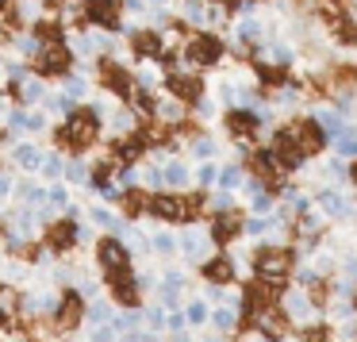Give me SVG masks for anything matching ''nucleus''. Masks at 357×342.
I'll use <instances>...</instances> for the list:
<instances>
[{
    "label": "nucleus",
    "mask_w": 357,
    "mask_h": 342,
    "mask_svg": "<svg viewBox=\"0 0 357 342\" xmlns=\"http://www.w3.org/2000/svg\"><path fill=\"white\" fill-rule=\"evenodd\" d=\"M257 77H261L265 85H280V81L288 77V70L284 66H257Z\"/></svg>",
    "instance_id": "nucleus-18"
},
{
    "label": "nucleus",
    "mask_w": 357,
    "mask_h": 342,
    "mask_svg": "<svg viewBox=\"0 0 357 342\" xmlns=\"http://www.w3.org/2000/svg\"><path fill=\"white\" fill-rule=\"evenodd\" d=\"M93 342H116V327H112V323L96 327V331H93Z\"/></svg>",
    "instance_id": "nucleus-26"
},
{
    "label": "nucleus",
    "mask_w": 357,
    "mask_h": 342,
    "mask_svg": "<svg viewBox=\"0 0 357 342\" xmlns=\"http://www.w3.org/2000/svg\"><path fill=\"white\" fill-rule=\"evenodd\" d=\"M185 311H188V323H192V327H196V323H208V308H204L200 300H192Z\"/></svg>",
    "instance_id": "nucleus-22"
},
{
    "label": "nucleus",
    "mask_w": 357,
    "mask_h": 342,
    "mask_svg": "<svg viewBox=\"0 0 357 342\" xmlns=\"http://www.w3.org/2000/svg\"><path fill=\"white\" fill-rule=\"evenodd\" d=\"M16 162L24 165V170H35V165H39V150H35V147H20L16 150Z\"/></svg>",
    "instance_id": "nucleus-20"
},
{
    "label": "nucleus",
    "mask_w": 357,
    "mask_h": 342,
    "mask_svg": "<svg viewBox=\"0 0 357 342\" xmlns=\"http://www.w3.org/2000/svg\"><path fill=\"white\" fill-rule=\"evenodd\" d=\"M238 231H242L238 216H215V219H211V239H215L219 246H223V242H231Z\"/></svg>",
    "instance_id": "nucleus-16"
},
{
    "label": "nucleus",
    "mask_w": 357,
    "mask_h": 342,
    "mask_svg": "<svg viewBox=\"0 0 357 342\" xmlns=\"http://www.w3.org/2000/svg\"><path fill=\"white\" fill-rule=\"evenodd\" d=\"M173 246H177V242H173L169 235H158V239H154V250H158V254H165V258L173 254Z\"/></svg>",
    "instance_id": "nucleus-28"
},
{
    "label": "nucleus",
    "mask_w": 357,
    "mask_h": 342,
    "mask_svg": "<svg viewBox=\"0 0 357 342\" xmlns=\"http://www.w3.org/2000/svg\"><path fill=\"white\" fill-rule=\"evenodd\" d=\"M204 277H208V281H215V285H223V281H234V262H231L227 254L211 258V262L204 265Z\"/></svg>",
    "instance_id": "nucleus-17"
},
{
    "label": "nucleus",
    "mask_w": 357,
    "mask_h": 342,
    "mask_svg": "<svg viewBox=\"0 0 357 342\" xmlns=\"http://www.w3.org/2000/svg\"><path fill=\"white\" fill-rule=\"evenodd\" d=\"M319 204H323V208L331 211V216H338V211H342V200H338L334 193H319Z\"/></svg>",
    "instance_id": "nucleus-25"
},
{
    "label": "nucleus",
    "mask_w": 357,
    "mask_h": 342,
    "mask_svg": "<svg viewBox=\"0 0 357 342\" xmlns=\"http://www.w3.org/2000/svg\"><path fill=\"white\" fill-rule=\"evenodd\" d=\"M296 254L292 250H280V246H261L254 254V269L261 281H284V273L292 269Z\"/></svg>",
    "instance_id": "nucleus-2"
},
{
    "label": "nucleus",
    "mask_w": 357,
    "mask_h": 342,
    "mask_svg": "<svg viewBox=\"0 0 357 342\" xmlns=\"http://www.w3.org/2000/svg\"><path fill=\"white\" fill-rule=\"evenodd\" d=\"M227 131H231V139L250 142L257 135V116L254 112H231V116H227Z\"/></svg>",
    "instance_id": "nucleus-12"
},
{
    "label": "nucleus",
    "mask_w": 357,
    "mask_h": 342,
    "mask_svg": "<svg viewBox=\"0 0 357 342\" xmlns=\"http://www.w3.org/2000/svg\"><path fill=\"white\" fill-rule=\"evenodd\" d=\"M242 39H246V43H257V39H261V27H257V24H242Z\"/></svg>",
    "instance_id": "nucleus-29"
},
{
    "label": "nucleus",
    "mask_w": 357,
    "mask_h": 342,
    "mask_svg": "<svg viewBox=\"0 0 357 342\" xmlns=\"http://www.w3.org/2000/svg\"><path fill=\"white\" fill-rule=\"evenodd\" d=\"M85 315H89V319H93V323H112V311H108V308H104V304H93V308H89V311H85Z\"/></svg>",
    "instance_id": "nucleus-24"
},
{
    "label": "nucleus",
    "mask_w": 357,
    "mask_h": 342,
    "mask_svg": "<svg viewBox=\"0 0 357 342\" xmlns=\"http://www.w3.org/2000/svg\"><path fill=\"white\" fill-rule=\"evenodd\" d=\"M89 20L100 27H119V4L116 0H89Z\"/></svg>",
    "instance_id": "nucleus-13"
},
{
    "label": "nucleus",
    "mask_w": 357,
    "mask_h": 342,
    "mask_svg": "<svg viewBox=\"0 0 357 342\" xmlns=\"http://www.w3.org/2000/svg\"><path fill=\"white\" fill-rule=\"evenodd\" d=\"M100 81L112 89V93L131 96V73H127L119 62H112V58H100Z\"/></svg>",
    "instance_id": "nucleus-10"
},
{
    "label": "nucleus",
    "mask_w": 357,
    "mask_h": 342,
    "mask_svg": "<svg viewBox=\"0 0 357 342\" xmlns=\"http://www.w3.org/2000/svg\"><path fill=\"white\" fill-rule=\"evenodd\" d=\"M77 235H81V231H77V223H73V216H70V219H58V223L47 231V250H58V254H66V250L77 242Z\"/></svg>",
    "instance_id": "nucleus-11"
},
{
    "label": "nucleus",
    "mask_w": 357,
    "mask_h": 342,
    "mask_svg": "<svg viewBox=\"0 0 357 342\" xmlns=\"http://www.w3.org/2000/svg\"><path fill=\"white\" fill-rule=\"evenodd\" d=\"M146 211H154L158 219H169V223H185L192 211H188V196H181V193H158V196H150L146 200Z\"/></svg>",
    "instance_id": "nucleus-5"
},
{
    "label": "nucleus",
    "mask_w": 357,
    "mask_h": 342,
    "mask_svg": "<svg viewBox=\"0 0 357 342\" xmlns=\"http://www.w3.org/2000/svg\"><path fill=\"white\" fill-rule=\"evenodd\" d=\"M81 319H85V300H81L77 292H66L62 304H58V315H54L58 331H73Z\"/></svg>",
    "instance_id": "nucleus-9"
},
{
    "label": "nucleus",
    "mask_w": 357,
    "mask_h": 342,
    "mask_svg": "<svg viewBox=\"0 0 357 342\" xmlns=\"http://www.w3.org/2000/svg\"><path fill=\"white\" fill-rule=\"evenodd\" d=\"M300 339H303V342H331V331H326V327H307Z\"/></svg>",
    "instance_id": "nucleus-23"
},
{
    "label": "nucleus",
    "mask_w": 357,
    "mask_h": 342,
    "mask_svg": "<svg viewBox=\"0 0 357 342\" xmlns=\"http://www.w3.org/2000/svg\"><path fill=\"white\" fill-rule=\"evenodd\" d=\"M162 47H165V39L158 31H135L131 35V50L142 58H162Z\"/></svg>",
    "instance_id": "nucleus-14"
},
{
    "label": "nucleus",
    "mask_w": 357,
    "mask_h": 342,
    "mask_svg": "<svg viewBox=\"0 0 357 342\" xmlns=\"http://www.w3.org/2000/svg\"><path fill=\"white\" fill-rule=\"evenodd\" d=\"M146 311H150V315H146V323H150V327H162V323H165V315H162L158 308H146Z\"/></svg>",
    "instance_id": "nucleus-33"
},
{
    "label": "nucleus",
    "mask_w": 357,
    "mask_h": 342,
    "mask_svg": "<svg viewBox=\"0 0 357 342\" xmlns=\"http://www.w3.org/2000/svg\"><path fill=\"white\" fill-rule=\"evenodd\" d=\"M66 177H70V181H85V165H81V162H73L70 170H66Z\"/></svg>",
    "instance_id": "nucleus-32"
},
{
    "label": "nucleus",
    "mask_w": 357,
    "mask_h": 342,
    "mask_svg": "<svg viewBox=\"0 0 357 342\" xmlns=\"http://www.w3.org/2000/svg\"><path fill=\"white\" fill-rule=\"evenodd\" d=\"M250 170L257 173V181H277L280 177V165H277V158H273V150H257L254 158H250Z\"/></svg>",
    "instance_id": "nucleus-15"
},
{
    "label": "nucleus",
    "mask_w": 357,
    "mask_h": 342,
    "mask_svg": "<svg viewBox=\"0 0 357 342\" xmlns=\"http://www.w3.org/2000/svg\"><path fill=\"white\" fill-rule=\"evenodd\" d=\"M96 262L104 265L108 277H119V273H131V250L119 239H100L96 242Z\"/></svg>",
    "instance_id": "nucleus-3"
},
{
    "label": "nucleus",
    "mask_w": 357,
    "mask_h": 342,
    "mask_svg": "<svg viewBox=\"0 0 357 342\" xmlns=\"http://www.w3.org/2000/svg\"><path fill=\"white\" fill-rule=\"evenodd\" d=\"M219 54H223V43H219L215 35H208V31L192 35V39H188V50H185V58L192 66H215Z\"/></svg>",
    "instance_id": "nucleus-6"
},
{
    "label": "nucleus",
    "mask_w": 357,
    "mask_h": 342,
    "mask_svg": "<svg viewBox=\"0 0 357 342\" xmlns=\"http://www.w3.org/2000/svg\"><path fill=\"white\" fill-rule=\"evenodd\" d=\"M70 62H73V54H70V47H66L62 39H54V43H39V73L43 77H62L66 70H70Z\"/></svg>",
    "instance_id": "nucleus-4"
},
{
    "label": "nucleus",
    "mask_w": 357,
    "mask_h": 342,
    "mask_svg": "<svg viewBox=\"0 0 357 342\" xmlns=\"http://www.w3.org/2000/svg\"><path fill=\"white\" fill-rule=\"evenodd\" d=\"M192 150H196L200 158H211V154H215V147H211V139H196V142H192Z\"/></svg>",
    "instance_id": "nucleus-30"
},
{
    "label": "nucleus",
    "mask_w": 357,
    "mask_h": 342,
    "mask_svg": "<svg viewBox=\"0 0 357 342\" xmlns=\"http://www.w3.org/2000/svg\"><path fill=\"white\" fill-rule=\"evenodd\" d=\"M165 89H169V96H177V101H200V77H196V73H177L173 70L169 77H165Z\"/></svg>",
    "instance_id": "nucleus-8"
},
{
    "label": "nucleus",
    "mask_w": 357,
    "mask_h": 342,
    "mask_svg": "<svg viewBox=\"0 0 357 342\" xmlns=\"http://www.w3.org/2000/svg\"><path fill=\"white\" fill-rule=\"evenodd\" d=\"M96 135H100L96 112L93 108H73L70 119H66V127L58 131V142H62V147H73V150H85L89 142H96Z\"/></svg>",
    "instance_id": "nucleus-1"
},
{
    "label": "nucleus",
    "mask_w": 357,
    "mask_h": 342,
    "mask_svg": "<svg viewBox=\"0 0 357 342\" xmlns=\"http://www.w3.org/2000/svg\"><path fill=\"white\" fill-rule=\"evenodd\" d=\"M162 181H165V185H173V188H181V185H185V181H188V173H185V165H177V162H173V165H165V173H162Z\"/></svg>",
    "instance_id": "nucleus-19"
},
{
    "label": "nucleus",
    "mask_w": 357,
    "mask_h": 342,
    "mask_svg": "<svg viewBox=\"0 0 357 342\" xmlns=\"http://www.w3.org/2000/svg\"><path fill=\"white\" fill-rule=\"evenodd\" d=\"M123 208L131 211V216H139V211H146V196H142V193H127L123 196Z\"/></svg>",
    "instance_id": "nucleus-21"
},
{
    "label": "nucleus",
    "mask_w": 357,
    "mask_h": 342,
    "mask_svg": "<svg viewBox=\"0 0 357 342\" xmlns=\"http://www.w3.org/2000/svg\"><path fill=\"white\" fill-rule=\"evenodd\" d=\"M354 311H357V296H354Z\"/></svg>",
    "instance_id": "nucleus-34"
},
{
    "label": "nucleus",
    "mask_w": 357,
    "mask_h": 342,
    "mask_svg": "<svg viewBox=\"0 0 357 342\" xmlns=\"http://www.w3.org/2000/svg\"><path fill=\"white\" fill-rule=\"evenodd\" d=\"M211 319H215V327H234V311L227 308V304H223V308H219V311H215V315H211Z\"/></svg>",
    "instance_id": "nucleus-27"
},
{
    "label": "nucleus",
    "mask_w": 357,
    "mask_h": 342,
    "mask_svg": "<svg viewBox=\"0 0 357 342\" xmlns=\"http://www.w3.org/2000/svg\"><path fill=\"white\" fill-rule=\"evenodd\" d=\"M254 323H257V334L273 342V339H280V334H288V311L265 308V311H257V315H254Z\"/></svg>",
    "instance_id": "nucleus-7"
},
{
    "label": "nucleus",
    "mask_w": 357,
    "mask_h": 342,
    "mask_svg": "<svg viewBox=\"0 0 357 342\" xmlns=\"http://www.w3.org/2000/svg\"><path fill=\"white\" fill-rule=\"evenodd\" d=\"M246 231H250V235H265V231H269V219H250Z\"/></svg>",
    "instance_id": "nucleus-31"
}]
</instances>
